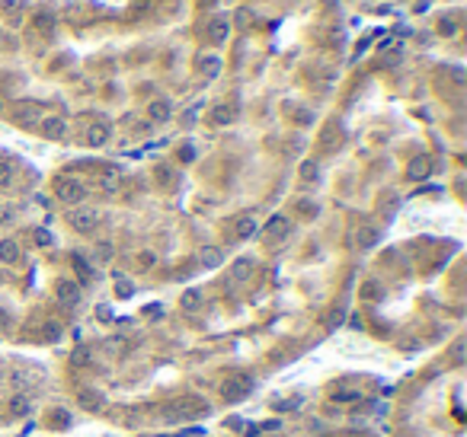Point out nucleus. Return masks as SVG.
Returning a JSON list of instances; mask_svg holds the SVG:
<instances>
[{
	"label": "nucleus",
	"instance_id": "33",
	"mask_svg": "<svg viewBox=\"0 0 467 437\" xmlns=\"http://www.w3.org/2000/svg\"><path fill=\"white\" fill-rule=\"evenodd\" d=\"M36 243H39V246H48V243H51L48 230H36Z\"/></svg>",
	"mask_w": 467,
	"mask_h": 437
},
{
	"label": "nucleus",
	"instance_id": "23",
	"mask_svg": "<svg viewBox=\"0 0 467 437\" xmlns=\"http://www.w3.org/2000/svg\"><path fill=\"white\" fill-rule=\"evenodd\" d=\"M375 243H378V230H375V227H362V230H359V246L371 249Z\"/></svg>",
	"mask_w": 467,
	"mask_h": 437
},
{
	"label": "nucleus",
	"instance_id": "26",
	"mask_svg": "<svg viewBox=\"0 0 467 437\" xmlns=\"http://www.w3.org/2000/svg\"><path fill=\"white\" fill-rule=\"evenodd\" d=\"M16 118H20L23 125H29V121H42V118H39V109H36V106H23L20 112H16Z\"/></svg>",
	"mask_w": 467,
	"mask_h": 437
},
{
	"label": "nucleus",
	"instance_id": "4",
	"mask_svg": "<svg viewBox=\"0 0 467 437\" xmlns=\"http://www.w3.org/2000/svg\"><path fill=\"white\" fill-rule=\"evenodd\" d=\"M288 230H291V221H288V217H285V214H275V217H269V224L263 227V240L275 243V240L288 237Z\"/></svg>",
	"mask_w": 467,
	"mask_h": 437
},
{
	"label": "nucleus",
	"instance_id": "1",
	"mask_svg": "<svg viewBox=\"0 0 467 437\" xmlns=\"http://www.w3.org/2000/svg\"><path fill=\"white\" fill-rule=\"evenodd\" d=\"M51 191H55V198L61 201V204H80V201L86 198L83 182H77L74 176H58L55 185H51Z\"/></svg>",
	"mask_w": 467,
	"mask_h": 437
},
{
	"label": "nucleus",
	"instance_id": "7",
	"mask_svg": "<svg viewBox=\"0 0 467 437\" xmlns=\"http://www.w3.org/2000/svg\"><path fill=\"white\" fill-rule=\"evenodd\" d=\"M39 128H42V134H45V137H51V141L64 137V131H67L64 118H58V115H45V118L39 121Z\"/></svg>",
	"mask_w": 467,
	"mask_h": 437
},
{
	"label": "nucleus",
	"instance_id": "5",
	"mask_svg": "<svg viewBox=\"0 0 467 437\" xmlns=\"http://www.w3.org/2000/svg\"><path fill=\"white\" fill-rule=\"evenodd\" d=\"M55 297H58V303H64V307H74V303L80 300V284L71 281V278H61V281L55 284Z\"/></svg>",
	"mask_w": 467,
	"mask_h": 437
},
{
	"label": "nucleus",
	"instance_id": "21",
	"mask_svg": "<svg viewBox=\"0 0 467 437\" xmlns=\"http://www.w3.org/2000/svg\"><path fill=\"white\" fill-rule=\"evenodd\" d=\"M74 272H77V278H80L83 284H90L93 281V265L86 262L83 256H74Z\"/></svg>",
	"mask_w": 467,
	"mask_h": 437
},
{
	"label": "nucleus",
	"instance_id": "20",
	"mask_svg": "<svg viewBox=\"0 0 467 437\" xmlns=\"http://www.w3.org/2000/svg\"><path fill=\"white\" fill-rule=\"evenodd\" d=\"M406 172H410V179H426L429 172H432V163L426 160V156H416V160L410 163V169H406Z\"/></svg>",
	"mask_w": 467,
	"mask_h": 437
},
{
	"label": "nucleus",
	"instance_id": "30",
	"mask_svg": "<svg viewBox=\"0 0 467 437\" xmlns=\"http://www.w3.org/2000/svg\"><path fill=\"white\" fill-rule=\"evenodd\" d=\"M333 399H336V402H356V399H359V392H356V389H345V392H333Z\"/></svg>",
	"mask_w": 467,
	"mask_h": 437
},
{
	"label": "nucleus",
	"instance_id": "31",
	"mask_svg": "<svg viewBox=\"0 0 467 437\" xmlns=\"http://www.w3.org/2000/svg\"><path fill=\"white\" fill-rule=\"evenodd\" d=\"M96 256H99L102 262L112 259V243H99V246H96Z\"/></svg>",
	"mask_w": 467,
	"mask_h": 437
},
{
	"label": "nucleus",
	"instance_id": "10",
	"mask_svg": "<svg viewBox=\"0 0 467 437\" xmlns=\"http://www.w3.org/2000/svg\"><path fill=\"white\" fill-rule=\"evenodd\" d=\"M170 115H173L170 99H154L151 106H148V118L151 121H170Z\"/></svg>",
	"mask_w": 467,
	"mask_h": 437
},
{
	"label": "nucleus",
	"instance_id": "6",
	"mask_svg": "<svg viewBox=\"0 0 467 437\" xmlns=\"http://www.w3.org/2000/svg\"><path fill=\"white\" fill-rule=\"evenodd\" d=\"M230 36V23H227V16H214V20L208 23V39H211V45H224Z\"/></svg>",
	"mask_w": 467,
	"mask_h": 437
},
{
	"label": "nucleus",
	"instance_id": "27",
	"mask_svg": "<svg viewBox=\"0 0 467 437\" xmlns=\"http://www.w3.org/2000/svg\"><path fill=\"white\" fill-rule=\"evenodd\" d=\"M154 262H157V256H154V252H141V256H138V272H151Z\"/></svg>",
	"mask_w": 467,
	"mask_h": 437
},
{
	"label": "nucleus",
	"instance_id": "28",
	"mask_svg": "<svg viewBox=\"0 0 467 437\" xmlns=\"http://www.w3.org/2000/svg\"><path fill=\"white\" fill-rule=\"evenodd\" d=\"M298 214L301 217H314L317 214V204H314V201H298Z\"/></svg>",
	"mask_w": 467,
	"mask_h": 437
},
{
	"label": "nucleus",
	"instance_id": "13",
	"mask_svg": "<svg viewBox=\"0 0 467 437\" xmlns=\"http://www.w3.org/2000/svg\"><path fill=\"white\" fill-rule=\"evenodd\" d=\"M256 233H259V227H256L253 217H240V221L234 224V237L237 240H253Z\"/></svg>",
	"mask_w": 467,
	"mask_h": 437
},
{
	"label": "nucleus",
	"instance_id": "24",
	"mask_svg": "<svg viewBox=\"0 0 467 437\" xmlns=\"http://www.w3.org/2000/svg\"><path fill=\"white\" fill-rule=\"evenodd\" d=\"M13 176H16V169H13V163H10V160H0V188H7V185H13Z\"/></svg>",
	"mask_w": 467,
	"mask_h": 437
},
{
	"label": "nucleus",
	"instance_id": "14",
	"mask_svg": "<svg viewBox=\"0 0 467 437\" xmlns=\"http://www.w3.org/2000/svg\"><path fill=\"white\" fill-rule=\"evenodd\" d=\"M198 262H202L205 268H218L224 262V252L218 246H205V249H198Z\"/></svg>",
	"mask_w": 467,
	"mask_h": 437
},
{
	"label": "nucleus",
	"instance_id": "25",
	"mask_svg": "<svg viewBox=\"0 0 467 437\" xmlns=\"http://www.w3.org/2000/svg\"><path fill=\"white\" fill-rule=\"evenodd\" d=\"M55 338H61V322H45L42 326V342H55Z\"/></svg>",
	"mask_w": 467,
	"mask_h": 437
},
{
	"label": "nucleus",
	"instance_id": "29",
	"mask_svg": "<svg viewBox=\"0 0 467 437\" xmlns=\"http://www.w3.org/2000/svg\"><path fill=\"white\" fill-rule=\"evenodd\" d=\"M4 13H23V0H4ZM16 20H20V16H16Z\"/></svg>",
	"mask_w": 467,
	"mask_h": 437
},
{
	"label": "nucleus",
	"instance_id": "15",
	"mask_svg": "<svg viewBox=\"0 0 467 437\" xmlns=\"http://www.w3.org/2000/svg\"><path fill=\"white\" fill-rule=\"evenodd\" d=\"M55 23L58 20L51 13H36V16H32V29H36L39 36H51V32H55Z\"/></svg>",
	"mask_w": 467,
	"mask_h": 437
},
{
	"label": "nucleus",
	"instance_id": "22",
	"mask_svg": "<svg viewBox=\"0 0 467 437\" xmlns=\"http://www.w3.org/2000/svg\"><path fill=\"white\" fill-rule=\"evenodd\" d=\"M317 179H320L317 160H304V163H301V182H304V185H310V182H317Z\"/></svg>",
	"mask_w": 467,
	"mask_h": 437
},
{
	"label": "nucleus",
	"instance_id": "8",
	"mask_svg": "<svg viewBox=\"0 0 467 437\" xmlns=\"http://www.w3.org/2000/svg\"><path fill=\"white\" fill-rule=\"evenodd\" d=\"M77 405H80L83 412H99V408H102V392L80 389V392H77Z\"/></svg>",
	"mask_w": 467,
	"mask_h": 437
},
{
	"label": "nucleus",
	"instance_id": "2",
	"mask_svg": "<svg viewBox=\"0 0 467 437\" xmlns=\"http://www.w3.org/2000/svg\"><path fill=\"white\" fill-rule=\"evenodd\" d=\"M250 389H253V380L247 377V373H240V377H227L221 383V399L224 402H240L250 396Z\"/></svg>",
	"mask_w": 467,
	"mask_h": 437
},
{
	"label": "nucleus",
	"instance_id": "3",
	"mask_svg": "<svg viewBox=\"0 0 467 437\" xmlns=\"http://www.w3.org/2000/svg\"><path fill=\"white\" fill-rule=\"evenodd\" d=\"M67 221H71V227H74L77 233H93L99 227L102 217H99L96 207H74V211L67 214Z\"/></svg>",
	"mask_w": 467,
	"mask_h": 437
},
{
	"label": "nucleus",
	"instance_id": "19",
	"mask_svg": "<svg viewBox=\"0 0 467 437\" xmlns=\"http://www.w3.org/2000/svg\"><path fill=\"white\" fill-rule=\"evenodd\" d=\"M253 275V259H237L230 268V278L234 281H247V278Z\"/></svg>",
	"mask_w": 467,
	"mask_h": 437
},
{
	"label": "nucleus",
	"instance_id": "9",
	"mask_svg": "<svg viewBox=\"0 0 467 437\" xmlns=\"http://www.w3.org/2000/svg\"><path fill=\"white\" fill-rule=\"evenodd\" d=\"M109 141V125H102V121H93L90 128H86V144L90 147H102Z\"/></svg>",
	"mask_w": 467,
	"mask_h": 437
},
{
	"label": "nucleus",
	"instance_id": "12",
	"mask_svg": "<svg viewBox=\"0 0 467 437\" xmlns=\"http://www.w3.org/2000/svg\"><path fill=\"white\" fill-rule=\"evenodd\" d=\"M195 64H198V74L202 77H218L221 74V58L218 55H202Z\"/></svg>",
	"mask_w": 467,
	"mask_h": 437
},
{
	"label": "nucleus",
	"instance_id": "18",
	"mask_svg": "<svg viewBox=\"0 0 467 437\" xmlns=\"http://www.w3.org/2000/svg\"><path fill=\"white\" fill-rule=\"evenodd\" d=\"M208 121H211V125H230V121H234V109L224 106V102H221V106H211Z\"/></svg>",
	"mask_w": 467,
	"mask_h": 437
},
{
	"label": "nucleus",
	"instance_id": "32",
	"mask_svg": "<svg viewBox=\"0 0 467 437\" xmlns=\"http://www.w3.org/2000/svg\"><path fill=\"white\" fill-rule=\"evenodd\" d=\"M13 221V207H0V227Z\"/></svg>",
	"mask_w": 467,
	"mask_h": 437
},
{
	"label": "nucleus",
	"instance_id": "34",
	"mask_svg": "<svg viewBox=\"0 0 467 437\" xmlns=\"http://www.w3.org/2000/svg\"><path fill=\"white\" fill-rule=\"evenodd\" d=\"M144 437H148V434H144Z\"/></svg>",
	"mask_w": 467,
	"mask_h": 437
},
{
	"label": "nucleus",
	"instance_id": "16",
	"mask_svg": "<svg viewBox=\"0 0 467 437\" xmlns=\"http://www.w3.org/2000/svg\"><path fill=\"white\" fill-rule=\"evenodd\" d=\"M179 307H183L186 313H195L198 307H202V291H198V287H189V291H183V297H179Z\"/></svg>",
	"mask_w": 467,
	"mask_h": 437
},
{
	"label": "nucleus",
	"instance_id": "11",
	"mask_svg": "<svg viewBox=\"0 0 467 437\" xmlns=\"http://www.w3.org/2000/svg\"><path fill=\"white\" fill-rule=\"evenodd\" d=\"M20 256H23V252H20V243H16V240H10V237L0 240V262L16 265V262H20Z\"/></svg>",
	"mask_w": 467,
	"mask_h": 437
},
{
	"label": "nucleus",
	"instance_id": "17",
	"mask_svg": "<svg viewBox=\"0 0 467 437\" xmlns=\"http://www.w3.org/2000/svg\"><path fill=\"white\" fill-rule=\"evenodd\" d=\"M7 412H10L13 418H26V415L32 412V402L26 399V396H13L10 402H7Z\"/></svg>",
	"mask_w": 467,
	"mask_h": 437
}]
</instances>
